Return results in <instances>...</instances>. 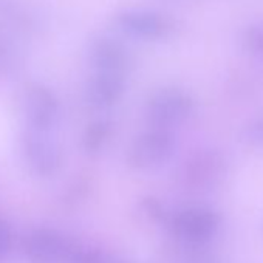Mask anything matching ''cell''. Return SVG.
<instances>
[{
	"instance_id": "6da1fadb",
	"label": "cell",
	"mask_w": 263,
	"mask_h": 263,
	"mask_svg": "<svg viewBox=\"0 0 263 263\" xmlns=\"http://www.w3.org/2000/svg\"><path fill=\"white\" fill-rule=\"evenodd\" d=\"M177 147V137L172 130L151 127L132 141L127 163L137 171H155L174 158Z\"/></svg>"
},
{
	"instance_id": "7a4b0ae2",
	"label": "cell",
	"mask_w": 263,
	"mask_h": 263,
	"mask_svg": "<svg viewBox=\"0 0 263 263\" xmlns=\"http://www.w3.org/2000/svg\"><path fill=\"white\" fill-rule=\"evenodd\" d=\"M195 108L192 96L177 87H164L152 93L146 104V118L151 127L167 128L187 121Z\"/></svg>"
},
{
	"instance_id": "3957f363",
	"label": "cell",
	"mask_w": 263,
	"mask_h": 263,
	"mask_svg": "<svg viewBox=\"0 0 263 263\" xmlns=\"http://www.w3.org/2000/svg\"><path fill=\"white\" fill-rule=\"evenodd\" d=\"M221 218L218 212L208 206H191L178 211L171 220L174 237L189 245H203L211 241L220 229Z\"/></svg>"
},
{
	"instance_id": "277c9868",
	"label": "cell",
	"mask_w": 263,
	"mask_h": 263,
	"mask_svg": "<svg viewBox=\"0 0 263 263\" xmlns=\"http://www.w3.org/2000/svg\"><path fill=\"white\" fill-rule=\"evenodd\" d=\"M115 22L127 36L143 41H160L174 33V21L155 10H122L116 14Z\"/></svg>"
},
{
	"instance_id": "5b68a950",
	"label": "cell",
	"mask_w": 263,
	"mask_h": 263,
	"mask_svg": "<svg viewBox=\"0 0 263 263\" xmlns=\"http://www.w3.org/2000/svg\"><path fill=\"white\" fill-rule=\"evenodd\" d=\"M88 59L95 71L127 76L132 67V56L125 45L111 36H98L88 47Z\"/></svg>"
},
{
	"instance_id": "8992f818",
	"label": "cell",
	"mask_w": 263,
	"mask_h": 263,
	"mask_svg": "<svg viewBox=\"0 0 263 263\" xmlns=\"http://www.w3.org/2000/svg\"><path fill=\"white\" fill-rule=\"evenodd\" d=\"M78 245L54 231H39L31 235L28 254L37 263H70Z\"/></svg>"
},
{
	"instance_id": "52a82bcc",
	"label": "cell",
	"mask_w": 263,
	"mask_h": 263,
	"mask_svg": "<svg viewBox=\"0 0 263 263\" xmlns=\"http://www.w3.org/2000/svg\"><path fill=\"white\" fill-rule=\"evenodd\" d=\"M125 87L127 76L95 71L87 84L85 96L90 105L96 108H107L115 105L124 96Z\"/></svg>"
},
{
	"instance_id": "ba28073f",
	"label": "cell",
	"mask_w": 263,
	"mask_h": 263,
	"mask_svg": "<svg viewBox=\"0 0 263 263\" xmlns=\"http://www.w3.org/2000/svg\"><path fill=\"white\" fill-rule=\"evenodd\" d=\"M223 158L215 152L198 154L186 164V180L198 189L211 187L223 177Z\"/></svg>"
},
{
	"instance_id": "9c48e42d",
	"label": "cell",
	"mask_w": 263,
	"mask_h": 263,
	"mask_svg": "<svg viewBox=\"0 0 263 263\" xmlns=\"http://www.w3.org/2000/svg\"><path fill=\"white\" fill-rule=\"evenodd\" d=\"M30 115L39 127H51L58 116V102L53 93L44 87H34L28 91Z\"/></svg>"
},
{
	"instance_id": "30bf717a",
	"label": "cell",
	"mask_w": 263,
	"mask_h": 263,
	"mask_svg": "<svg viewBox=\"0 0 263 263\" xmlns=\"http://www.w3.org/2000/svg\"><path fill=\"white\" fill-rule=\"evenodd\" d=\"M111 135V122L108 121H96L87 128L84 137V147L87 152H98L104 147Z\"/></svg>"
},
{
	"instance_id": "8fae6325",
	"label": "cell",
	"mask_w": 263,
	"mask_h": 263,
	"mask_svg": "<svg viewBox=\"0 0 263 263\" xmlns=\"http://www.w3.org/2000/svg\"><path fill=\"white\" fill-rule=\"evenodd\" d=\"M243 47L248 53L263 61V21L246 25L243 31Z\"/></svg>"
},
{
	"instance_id": "7c38bea8",
	"label": "cell",
	"mask_w": 263,
	"mask_h": 263,
	"mask_svg": "<svg viewBox=\"0 0 263 263\" xmlns=\"http://www.w3.org/2000/svg\"><path fill=\"white\" fill-rule=\"evenodd\" d=\"M8 246H10V231L4 223H0V252H5Z\"/></svg>"
}]
</instances>
